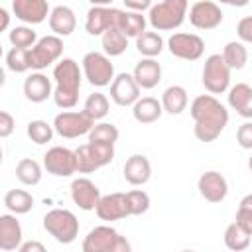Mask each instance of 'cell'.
Returning a JSON list of instances; mask_svg holds the SVG:
<instances>
[{"label": "cell", "instance_id": "obj_1", "mask_svg": "<svg viewBox=\"0 0 252 252\" xmlns=\"http://www.w3.org/2000/svg\"><path fill=\"white\" fill-rule=\"evenodd\" d=\"M189 114L195 122L193 134L199 142H215L228 124L226 106L213 94H199L189 106Z\"/></svg>", "mask_w": 252, "mask_h": 252}, {"label": "cell", "instance_id": "obj_2", "mask_svg": "<svg viewBox=\"0 0 252 252\" xmlns=\"http://www.w3.org/2000/svg\"><path fill=\"white\" fill-rule=\"evenodd\" d=\"M81 79H83V71L75 59L63 57L55 63V67H53L55 89H53L51 96L59 108L69 110V108L77 106L79 91H81Z\"/></svg>", "mask_w": 252, "mask_h": 252}, {"label": "cell", "instance_id": "obj_3", "mask_svg": "<svg viewBox=\"0 0 252 252\" xmlns=\"http://www.w3.org/2000/svg\"><path fill=\"white\" fill-rule=\"evenodd\" d=\"M189 4L187 0H163L156 2L148 10V22L156 32L177 30L187 16Z\"/></svg>", "mask_w": 252, "mask_h": 252}, {"label": "cell", "instance_id": "obj_4", "mask_svg": "<svg viewBox=\"0 0 252 252\" xmlns=\"http://www.w3.org/2000/svg\"><path fill=\"white\" fill-rule=\"evenodd\" d=\"M43 228L59 242L71 244L79 236V220L69 209H51L43 217Z\"/></svg>", "mask_w": 252, "mask_h": 252}, {"label": "cell", "instance_id": "obj_5", "mask_svg": "<svg viewBox=\"0 0 252 252\" xmlns=\"http://www.w3.org/2000/svg\"><path fill=\"white\" fill-rule=\"evenodd\" d=\"M73 152H75V163L79 173H93L114 159V146H106V144L87 142Z\"/></svg>", "mask_w": 252, "mask_h": 252}, {"label": "cell", "instance_id": "obj_6", "mask_svg": "<svg viewBox=\"0 0 252 252\" xmlns=\"http://www.w3.org/2000/svg\"><path fill=\"white\" fill-rule=\"evenodd\" d=\"M63 55V39L57 35H43L35 41L33 47L28 49V59H30V69L41 71L55 61H59Z\"/></svg>", "mask_w": 252, "mask_h": 252}, {"label": "cell", "instance_id": "obj_7", "mask_svg": "<svg viewBox=\"0 0 252 252\" xmlns=\"http://www.w3.org/2000/svg\"><path fill=\"white\" fill-rule=\"evenodd\" d=\"M83 75L93 87H108L114 79V65L110 57H106L100 51H89L83 61Z\"/></svg>", "mask_w": 252, "mask_h": 252}, {"label": "cell", "instance_id": "obj_8", "mask_svg": "<svg viewBox=\"0 0 252 252\" xmlns=\"http://www.w3.org/2000/svg\"><path fill=\"white\" fill-rule=\"evenodd\" d=\"M203 87L215 96L222 94L230 87V69L224 65L220 53H213L203 65Z\"/></svg>", "mask_w": 252, "mask_h": 252}, {"label": "cell", "instance_id": "obj_9", "mask_svg": "<svg viewBox=\"0 0 252 252\" xmlns=\"http://www.w3.org/2000/svg\"><path fill=\"white\" fill-rule=\"evenodd\" d=\"M93 124L94 122L83 110H63L55 116L51 126H53V132H57L61 138L73 140V138L89 134Z\"/></svg>", "mask_w": 252, "mask_h": 252}, {"label": "cell", "instance_id": "obj_10", "mask_svg": "<svg viewBox=\"0 0 252 252\" xmlns=\"http://www.w3.org/2000/svg\"><path fill=\"white\" fill-rule=\"evenodd\" d=\"M167 49L173 57L185 61H197L205 51V41L197 33L177 32L167 39Z\"/></svg>", "mask_w": 252, "mask_h": 252}, {"label": "cell", "instance_id": "obj_11", "mask_svg": "<svg viewBox=\"0 0 252 252\" xmlns=\"http://www.w3.org/2000/svg\"><path fill=\"white\" fill-rule=\"evenodd\" d=\"M43 167L55 177H71L77 173L75 152L63 146H53L43 154Z\"/></svg>", "mask_w": 252, "mask_h": 252}, {"label": "cell", "instance_id": "obj_12", "mask_svg": "<svg viewBox=\"0 0 252 252\" xmlns=\"http://www.w3.org/2000/svg\"><path fill=\"white\" fill-rule=\"evenodd\" d=\"M222 10L211 0H199L189 8V22L197 30H215L222 24Z\"/></svg>", "mask_w": 252, "mask_h": 252}, {"label": "cell", "instance_id": "obj_13", "mask_svg": "<svg viewBox=\"0 0 252 252\" xmlns=\"http://www.w3.org/2000/svg\"><path fill=\"white\" fill-rule=\"evenodd\" d=\"M197 189H199V195L209 201V203H220L226 199L228 195V183H226V177L215 169L211 171H205L201 173L199 181H197Z\"/></svg>", "mask_w": 252, "mask_h": 252}, {"label": "cell", "instance_id": "obj_14", "mask_svg": "<svg viewBox=\"0 0 252 252\" xmlns=\"http://www.w3.org/2000/svg\"><path fill=\"white\" fill-rule=\"evenodd\" d=\"M110 98L118 106H132L140 98V87L132 73H118L110 83Z\"/></svg>", "mask_w": 252, "mask_h": 252}, {"label": "cell", "instance_id": "obj_15", "mask_svg": "<svg viewBox=\"0 0 252 252\" xmlns=\"http://www.w3.org/2000/svg\"><path fill=\"white\" fill-rule=\"evenodd\" d=\"M116 10L114 6H91L85 20V30L89 35H102L116 26Z\"/></svg>", "mask_w": 252, "mask_h": 252}, {"label": "cell", "instance_id": "obj_16", "mask_svg": "<svg viewBox=\"0 0 252 252\" xmlns=\"http://www.w3.org/2000/svg\"><path fill=\"white\" fill-rule=\"evenodd\" d=\"M94 213L100 220H120L130 217L128 213V205H126V195L124 193H108V195H100Z\"/></svg>", "mask_w": 252, "mask_h": 252}, {"label": "cell", "instance_id": "obj_17", "mask_svg": "<svg viewBox=\"0 0 252 252\" xmlns=\"http://www.w3.org/2000/svg\"><path fill=\"white\" fill-rule=\"evenodd\" d=\"M71 199L81 211H94L100 199V189L89 177H77L71 183Z\"/></svg>", "mask_w": 252, "mask_h": 252}, {"label": "cell", "instance_id": "obj_18", "mask_svg": "<svg viewBox=\"0 0 252 252\" xmlns=\"http://www.w3.org/2000/svg\"><path fill=\"white\" fill-rule=\"evenodd\" d=\"M12 10L16 18L24 24H30V28L41 24L49 16V4L45 0H14Z\"/></svg>", "mask_w": 252, "mask_h": 252}, {"label": "cell", "instance_id": "obj_19", "mask_svg": "<svg viewBox=\"0 0 252 252\" xmlns=\"http://www.w3.org/2000/svg\"><path fill=\"white\" fill-rule=\"evenodd\" d=\"M116 238L118 232L112 226L108 224L94 226L93 230H89V234L83 240V252H110Z\"/></svg>", "mask_w": 252, "mask_h": 252}, {"label": "cell", "instance_id": "obj_20", "mask_svg": "<svg viewBox=\"0 0 252 252\" xmlns=\"http://www.w3.org/2000/svg\"><path fill=\"white\" fill-rule=\"evenodd\" d=\"M24 94L30 102H45L51 94H53V83L47 75H43L41 71H35L32 75L26 77L24 81Z\"/></svg>", "mask_w": 252, "mask_h": 252}, {"label": "cell", "instance_id": "obj_21", "mask_svg": "<svg viewBox=\"0 0 252 252\" xmlns=\"http://www.w3.org/2000/svg\"><path fill=\"white\" fill-rule=\"evenodd\" d=\"M22 224L16 215H0V250L12 252L18 250L22 244Z\"/></svg>", "mask_w": 252, "mask_h": 252}, {"label": "cell", "instance_id": "obj_22", "mask_svg": "<svg viewBox=\"0 0 252 252\" xmlns=\"http://www.w3.org/2000/svg\"><path fill=\"white\" fill-rule=\"evenodd\" d=\"M124 179L130 185H146L152 177V163L144 154H134L124 163Z\"/></svg>", "mask_w": 252, "mask_h": 252}, {"label": "cell", "instance_id": "obj_23", "mask_svg": "<svg viewBox=\"0 0 252 252\" xmlns=\"http://www.w3.org/2000/svg\"><path fill=\"white\" fill-rule=\"evenodd\" d=\"M47 18H49V30L57 37H67L77 28L75 12L69 6H55L53 10H49V16Z\"/></svg>", "mask_w": 252, "mask_h": 252}, {"label": "cell", "instance_id": "obj_24", "mask_svg": "<svg viewBox=\"0 0 252 252\" xmlns=\"http://www.w3.org/2000/svg\"><path fill=\"white\" fill-rule=\"evenodd\" d=\"M132 77H134V81L140 89H154L161 81V65L156 59L142 57L136 63V67L132 71Z\"/></svg>", "mask_w": 252, "mask_h": 252}, {"label": "cell", "instance_id": "obj_25", "mask_svg": "<svg viewBox=\"0 0 252 252\" xmlns=\"http://www.w3.org/2000/svg\"><path fill=\"white\" fill-rule=\"evenodd\" d=\"M228 106L236 110L242 118H252V87L246 83H236L234 87H228Z\"/></svg>", "mask_w": 252, "mask_h": 252}, {"label": "cell", "instance_id": "obj_26", "mask_svg": "<svg viewBox=\"0 0 252 252\" xmlns=\"http://www.w3.org/2000/svg\"><path fill=\"white\" fill-rule=\"evenodd\" d=\"M161 114H163L161 104L154 96H140L132 104V116L140 124H154L161 118Z\"/></svg>", "mask_w": 252, "mask_h": 252}, {"label": "cell", "instance_id": "obj_27", "mask_svg": "<svg viewBox=\"0 0 252 252\" xmlns=\"http://www.w3.org/2000/svg\"><path fill=\"white\" fill-rule=\"evenodd\" d=\"M114 30L122 32L126 37H138L140 33L146 32V16L128 12V10H116V26Z\"/></svg>", "mask_w": 252, "mask_h": 252}, {"label": "cell", "instance_id": "obj_28", "mask_svg": "<svg viewBox=\"0 0 252 252\" xmlns=\"http://www.w3.org/2000/svg\"><path fill=\"white\" fill-rule=\"evenodd\" d=\"M187 102H189V96L181 85H169L161 93V100H159L161 110L167 114H181L187 108Z\"/></svg>", "mask_w": 252, "mask_h": 252}, {"label": "cell", "instance_id": "obj_29", "mask_svg": "<svg viewBox=\"0 0 252 252\" xmlns=\"http://www.w3.org/2000/svg\"><path fill=\"white\" fill-rule=\"evenodd\" d=\"M4 205L12 215H26L33 207V197L26 189H10L4 195Z\"/></svg>", "mask_w": 252, "mask_h": 252}, {"label": "cell", "instance_id": "obj_30", "mask_svg": "<svg viewBox=\"0 0 252 252\" xmlns=\"http://www.w3.org/2000/svg\"><path fill=\"white\" fill-rule=\"evenodd\" d=\"M224 65L232 71V69H242L246 63H248V47L240 41H228L224 47H222V53H220Z\"/></svg>", "mask_w": 252, "mask_h": 252}, {"label": "cell", "instance_id": "obj_31", "mask_svg": "<svg viewBox=\"0 0 252 252\" xmlns=\"http://www.w3.org/2000/svg\"><path fill=\"white\" fill-rule=\"evenodd\" d=\"M136 49L146 59H156L163 51V37L158 32H144L136 37Z\"/></svg>", "mask_w": 252, "mask_h": 252}, {"label": "cell", "instance_id": "obj_32", "mask_svg": "<svg viewBox=\"0 0 252 252\" xmlns=\"http://www.w3.org/2000/svg\"><path fill=\"white\" fill-rule=\"evenodd\" d=\"M110 110V100L106 94L102 93H91L83 104V112L93 120V122H98L102 120Z\"/></svg>", "mask_w": 252, "mask_h": 252}, {"label": "cell", "instance_id": "obj_33", "mask_svg": "<svg viewBox=\"0 0 252 252\" xmlns=\"http://www.w3.org/2000/svg\"><path fill=\"white\" fill-rule=\"evenodd\" d=\"M252 234L244 232L236 222H230L224 230V246L230 252H246L250 248V238Z\"/></svg>", "mask_w": 252, "mask_h": 252}, {"label": "cell", "instance_id": "obj_34", "mask_svg": "<svg viewBox=\"0 0 252 252\" xmlns=\"http://www.w3.org/2000/svg\"><path fill=\"white\" fill-rule=\"evenodd\" d=\"M100 41H102V51L106 57H118L126 51L128 47V37L118 32V30H108L100 35Z\"/></svg>", "mask_w": 252, "mask_h": 252}, {"label": "cell", "instance_id": "obj_35", "mask_svg": "<svg viewBox=\"0 0 252 252\" xmlns=\"http://www.w3.org/2000/svg\"><path fill=\"white\" fill-rule=\"evenodd\" d=\"M41 175H43L41 173V165L35 159H32V158H24L16 165V177L24 185H30V187L37 185L41 181Z\"/></svg>", "mask_w": 252, "mask_h": 252}, {"label": "cell", "instance_id": "obj_36", "mask_svg": "<svg viewBox=\"0 0 252 252\" xmlns=\"http://www.w3.org/2000/svg\"><path fill=\"white\" fill-rule=\"evenodd\" d=\"M87 136H89V142H93V144L114 146L118 136H120V132L112 122H94Z\"/></svg>", "mask_w": 252, "mask_h": 252}, {"label": "cell", "instance_id": "obj_37", "mask_svg": "<svg viewBox=\"0 0 252 252\" xmlns=\"http://www.w3.org/2000/svg\"><path fill=\"white\" fill-rule=\"evenodd\" d=\"M12 47H18V49H30L35 45L37 41V33L30 28V26H16L14 30H10V35H8Z\"/></svg>", "mask_w": 252, "mask_h": 252}, {"label": "cell", "instance_id": "obj_38", "mask_svg": "<svg viewBox=\"0 0 252 252\" xmlns=\"http://www.w3.org/2000/svg\"><path fill=\"white\" fill-rule=\"evenodd\" d=\"M26 132H28V138L33 144H37V146H43V144L51 142V138H53V126L47 124L45 120H32V122H28Z\"/></svg>", "mask_w": 252, "mask_h": 252}, {"label": "cell", "instance_id": "obj_39", "mask_svg": "<svg viewBox=\"0 0 252 252\" xmlns=\"http://www.w3.org/2000/svg\"><path fill=\"white\" fill-rule=\"evenodd\" d=\"M126 195V205H128V213L130 217H138V215H144L148 209H150V195L142 189H132Z\"/></svg>", "mask_w": 252, "mask_h": 252}, {"label": "cell", "instance_id": "obj_40", "mask_svg": "<svg viewBox=\"0 0 252 252\" xmlns=\"http://www.w3.org/2000/svg\"><path fill=\"white\" fill-rule=\"evenodd\" d=\"M6 67L14 73H26L30 71V59H28V49H18L12 47L6 53Z\"/></svg>", "mask_w": 252, "mask_h": 252}, {"label": "cell", "instance_id": "obj_41", "mask_svg": "<svg viewBox=\"0 0 252 252\" xmlns=\"http://www.w3.org/2000/svg\"><path fill=\"white\" fill-rule=\"evenodd\" d=\"M244 232L252 234V195H246L238 209H236V220H234Z\"/></svg>", "mask_w": 252, "mask_h": 252}, {"label": "cell", "instance_id": "obj_42", "mask_svg": "<svg viewBox=\"0 0 252 252\" xmlns=\"http://www.w3.org/2000/svg\"><path fill=\"white\" fill-rule=\"evenodd\" d=\"M236 142H238L240 148L252 150V122L250 120H246L244 124L238 126V130H236Z\"/></svg>", "mask_w": 252, "mask_h": 252}, {"label": "cell", "instance_id": "obj_43", "mask_svg": "<svg viewBox=\"0 0 252 252\" xmlns=\"http://www.w3.org/2000/svg\"><path fill=\"white\" fill-rule=\"evenodd\" d=\"M236 33L240 37V43H250L252 41V16H244L236 24Z\"/></svg>", "mask_w": 252, "mask_h": 252}, {"label": "cell", "instance_id": "obj_44", "mask_svg": "<svg viewBox=\"0 0 252 252\" xmlns=\"http://www.w3.org/2000/svg\"><path fill=\"white\" fill-rule=\"evenodd\" d=\"M16 130V120L10 112L6 110H0V138H8L12 136Z\"/></svg>", "mask_w": 252, "mask_h": 252}, {"label": "cell", "instance_id": "obj_45", "mask_svg": "<svg viewBox=\"0 0 252 252\" xmlns=\"http://www.w3.org/2000/svg\"><path fill=\"white\" fill-rule=\"evenodd\" d=\"M152 2L150 0H140V2H134V0H124V8L128 12H136V14H142L144 10H150Z\"/></svg>", "mask_w": 252, "mask_h": 252}, {"label": "cell", "instance_id": "obj_46", "mask_svg": "<svg viewBox=\"0 0 252 252\" xmlns=\"http://www.w3.org/2000/svg\"><path fill=\"white\" fill-rule=\"evenodd\" d=\"M18 252H47V248L39 240H26L20 244Z\"/></svg>", "mask_w": 252, "mask_h": 252}, {"label": "cell", "instance_id": "obj_47", "mask_svg": "<svg viewBox=\"0 0 252 252\" xmlns=\"http://www.w3.org/2000/svg\"><path fill=\"white\" fill-rule=\"evenodd\" d=\"M110 252H132V244H130V240L126 236L118 234V238H116V242H114Z\"/></svg>", "mask_w": 252, "mask_h": 252}, {"label": "cell", "instance_id": "obj_48", "mask_svg": "<svg viewBox=\"0 0 252 252\" xmlns=\"http://www.w3.org/2000/svg\"><path fill=\"white\" fill-rule=\"evenodd\" d=\"M8 26H10V14L0 6V33H2V32H6V30H8Z\"/></svg>", "mask_w": 252, "mask_h": 252}, {"label": "cell", "instance_id": "obj_49", "mask_svg": "<svg viewBox=\"0 0 252 252\" xmlns=\"http://www.w3.org/2000/svg\"><path fill=\"white\" fill-rule=\"evenodd\" d=\"M4 83H6V71H4V67L0 65V87H4Z\"/></svg>", "mask_w": 252, "mask_h": 252}, {"label": "cell", "instance_id": "obj_50", "mask_svg": "<svg viewBox=\"0 0 252 252\" xmlns=\"http://www.w3.org/2000/svg\"><path fill=\"white\" fill-rule=\"evenodd\" d=\"M2 159H4V152H2V146H0V165H2Z\"/></svg>", "mask_w": 252, "mask_h": 252}, {"label": "cell", "instance_id": "obj_51", "mask_svg": "<svg viewBox=\"0 0 252 252\" xmlns=\"http://www.w3.org/2000/svg\"><path fill=\"white\" fill-rule=\"evenodd\" d=\"M0 57H2V43H0Z\"/></svg>", "mask_w": 252, "mask_h": 252}, {"label": "cell", "instance_id": "obj_52", "mask_svg": "<svg viewBox=\"0 0 252 252\" xmlns=\"http://www.w3.org/2000/svg\"><path fill=\"white\" fill-rule=\"evenodd\" d=\"M181 252H195V250H181Z\"/></svg>", "mask_w": 252, "mask_h": 252}]
</instances>
